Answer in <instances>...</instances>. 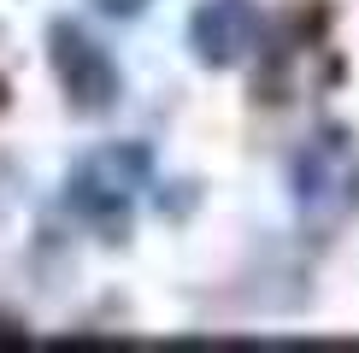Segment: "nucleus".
<instances>
[{"mask_svg":"<svg viewBox=\"0 0 359 353\" xmlns=\"http://www.w3.org/2000/svg\"><path fill=\"white\" fill-rule=\"evenodd\" d=\"M100 12H107V18H136V12L147 6V0H95Z\"/></svg>","mask_w":359,"mask_h":353,"instance_id":"39448f33","label":"nucleus"},{"mask_svg":"<svg viewBox=\"0 0 359 353\" xmlns=\"http://www.w3.org/2000/svg\"><path fill=\"white\" fill-rule=\"evenodd\" d=\"M147 176H154V153L142 141H107V147H88L77 165H71L65 200L88 224H118V218L136 212Z\"/></svg>","mask_w":359,"mask_h":353,"instance_id":"f03ea898","label":"nucleus"},{"mask_svg":"<svg viewBox=\"0 0 359 353\" xmlns=\"http://www.w3.org/2000/svg\"><path fill=\"white\" fill-rule=\"evenodd\" d=\"M48 53H53V71H59V83H65V95L77 100L83 112H107L118 100V65L83 24H53L48 29Z\"/></svg>","mask_w":359,"mask_h":353,"instance_id":"7ed1b4c3","label":"nucleus"},{"mask_svg":"<svg viewBox=\"0 0 359 353\" xmlns=\"http://www.w3.org/2000/svg\"><path fill=\"white\" fill-rule=\"evenodd\" d=\"M259 41V6L253 0H201L189 18V48L201 65H242Z\"/></svg>","mask_w":359,"mask_h":353,"instance_id":"20e7f679","label":"nucleus"},{"mask_svg":"<svg viewBox=\"0 0 359 353\" xmlns=\"http://www.w3.org/2000/svg\"><path fill=\"white\" fill-rule=\"evenodd\" d=\"M294 206L306 230H341L359 206V147L348 130H318L294 153Z\"/></svg>","mask_w":359,"mask_h":353,"instance_id":"f257e3e1","label":"nucleus"}]
</instances>
